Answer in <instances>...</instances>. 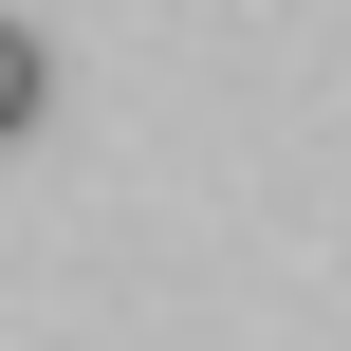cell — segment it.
Wrapping results in <instances>:
<instances>
[{
  "instance_id": "1",
  "label": "cell",
  "mask_w": 351,
  "mask_h": 351,
  "mask_svg": "<svg viewBox=\"0 0 351 351\" xmlns=\"http://www.w3.org/2000/svg\"><path fill=\"white\" fill-rule=\"evenodd\" d=\"M37 93H56V56H37V37H19V19H0V148H19V130H37Z\"/></svg>"
}]
</instances>
